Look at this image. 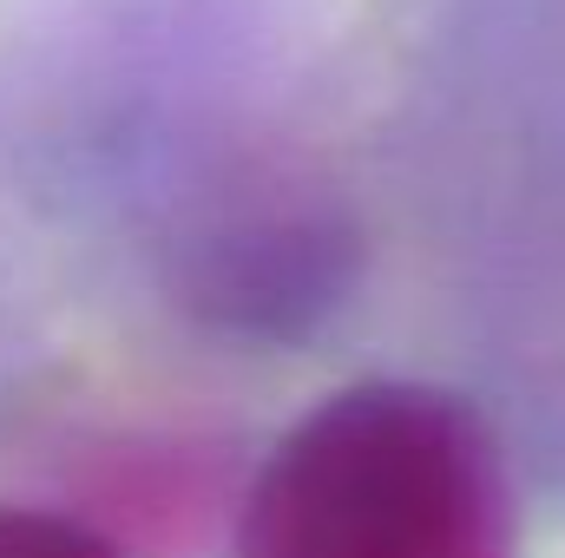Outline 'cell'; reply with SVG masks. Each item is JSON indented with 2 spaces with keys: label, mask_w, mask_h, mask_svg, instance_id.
I'll use <instances>...</instances> for the list:
<instances>
[{
  "label": "cell",
  "mask_w": 565,
  "mask_h": 558,
  "mask_svg": "<svg viewBox=\"0 0 565 558\" xmlns=\"http://www.w3.org/2000/svg\"><path fill=\"white\" fill-rule=\"evenodd\" d=\"M0 558H126L113 533L53 506H0Z\"/></svg>",
  "instance_id": "7a4b0ae2"
},
{
  "label": "cell",
  "mask_w": 565,
  "mask_h": 558,
  "mask_svg": "<svg viewBox=\"0 0 565 558\" xmlns=\"http://www.w3.org/2000/svg\"><path fill=\"white\" fill-rule=\"evenodd\" d=\"M231 558H520L507 447L434 382H349L277 433Z\"/></svg>",
  "instance_id": "6da1fadb"
}]
</instances>
